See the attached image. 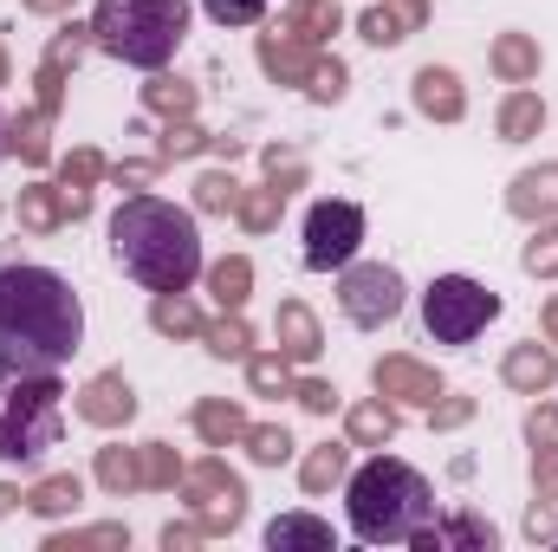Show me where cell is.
Returning a JSON list of instances; mask_svg holds the SVG:
<instances>
[{
    "instance_id": "cell-44",
    "label": "cell",
    "mask_w": 558,
    "mask_h": 552,
    "mask_svg": "<svg viewBox=\"0 0 558 552\" xmlns=\"http://www.w3.org/2000/svg\"><path fill=\"white\" fill-rule=\"evenodd\" d=\"M98 176H105V156H98V149H72V156L59 163V182H65V189H78V195H92V182H98Z\"/></svg>"
},
{
    "instance_id": "cell-46",
    "label": "cell",
    "mask_w": 558,
    "mask_h": 552,
    "mask_svg": "<svg viewBox=\"0 0 558 552\" xmlns=\"http://www.w3.org/2000/svg\"><path fill=\"white\" fill-rule=\"evenodd\" d=\"M33 105H39L46 118H59V105H65V72L46 65V59H39V72H33Z\"/></svg>"
},
{
    "instance_id": "cell-32",
    "label": "cell",
    "mask_w": 558,
    "mask_h": 552,
    "mask_svg": "<svg viewBox=\"0 0 558 552\" xmlns=\"http://www.w3.org/2000/svg\"><path fill=\"white\" fill-rule=\"evenodd\" d=\"M143 105H149V111H162V118H195V105H202V92H195L189 79H169V72H149V85H143Z\"/></svg>"
},
{
    "instance_id": "cell-33",
    "label": "cell",
    "mask_w": 558,
    "mask_h": 552,
    "mask_svg": "<svg viewBox=\"0 0 558 552\" xmlns=\"http://www.w3.org/2000/svg\"><path fill=\"white\" fill-rule=\"evenodd\" d=\"M286 26L305 39V46H325L338 26H344V13H338V0H292V13H286Z\"/></svg>"
},
{
    "instance_id": "cell-36",
    "label": "cell",
    "mask_w": 558,
    "mask_h": 552,
    "mask_svg": "<svg viewBox=\"0 0 558 552\" xmlns=\"http://www.w3.org/2000/svg\"><path fill=\"white\" fill-rule=\"evenodd\" d=\"M241 448H247L260 468H279V461H292V435H286V422H247Z\"/></svg>"
},
{
    "instance_id": "cell-5",
    "label": "cell",
    "mask_w": 558,
    "mask_h": 552,
    "mask_svg": "<svg viewBox=\"0 0 558 552\" xmlns=\"http://www.w3.org/2000/svg\"><path fill=\"white\" fill-rule=\"evenodd\" d=\"M59 422H65V384L59 371H33L7 391L0 404V461L7 468H33L46 448H59Z\"/></svg>"
},
{
    "instance_id": "cell-10",
    "label": "cell",
    "mask_w": 558,
    "mask_h": 552,
    "mask_svg": "<svg viewBox=\"0 0 558 552\" xmlns=\"http://www.w3.org/2000/svg\"><path fill=\"white\" fill-rule=\"evenodd\" d=\"M371 384H377V397L410 404V410H428V404L441 397V377H435L428 364H416V358H403V351L377 358V364H371Z\"/></svg>"
},
{
    "instance_id": "cell-7",
    "label": "cell",
    "mask_w": 558,
    "mask_h": 552,
    "mask_svg": "<svg viewBox=\"0 0 558 552\" xmlns=\"http://www.w3.org/2000/svg\"><path fill=\"white\" fill-rule=\"evenodd\" d=\"M182 501H189V520L208 540H221V533H234L247 520V481L221 455H202L195 468H182Z\"/></svg>"
},
{
    "instance_id": "cell-41",
    "label": "cell",
    "mask_w": 558,
    "mask_h": 552,
    "mask_svg": "<svg viewBox=\"0 0 558 552\" xmlns=\"http://www.w3.org/2000/svg\"><path fill=\"white\" fill-rule=\"evenodd\" d=\"M520 267H526L533 279H558V221H539V228H533V241H526Z\"/></svg>"
},
{
    "instance_id": "cell-37",
    "label": "cell",
    "mask_w": 558,
    "mask_h": 552,
    "mask_svg": "<svg viewBox=\"0 0 558 552\" xmlns=\"http://www.w3.org/2000/svg\"><path fill=\"white\" fill-rule=\"evenodd\" d=\"M208 143H215V137H208L195 118H169V124H162V137H156V156H162V163H182V156H202Z\"/></svg>"
},
{
    "instance_id": "cell-55",
    "label": "cell",
    "mask_w": 558,
    "mask_h": 552,
    "mask_svg": "<svg viewBox=\"0 0 558 552\" xmlns=\"http://www.w3.org/2000/svg\"><path fill=\"white\" fill-rule=\"evenodd\" d=\"M13 507H26V494H20V488H7V481H0V520H7V514H13Z\"/></svg>"
},
{
    "instance_id": "cell-58",
    "label": "cell",
    "mask_w": 558,
    "mask_h": 552,
    "mask_svg": "<svg viewBox=\"0 0 558 552\" xmlns=\"http://www.w3.org/2000/svg\"><path fill=\"white\" fill-rule=\"evenodd\" d=\"M7 79H13V65H7V46H0V85H7Z\"/></svg>"
},
{
    "instance_id": "cell-22",
    "label": "cell",
    "mask_w": 558,
    "mask_h": 552,
    "mask_svg": "<svg viewBox=\"0 0 558 552\" xmlns=\"http://www.w3.org/2000/svg\"><path fill=\"white\" fill-rule=\"evenodd\" d=\"M344 475H351V442H318L305 461H299V488L318 501V494H331V488H344Z\"/></svg>"
},
{
    "instance_id": "cell-48",
    "label": "cell",
    "mask_w": 558,
    "mask_h": 552,
    "mask_svg": "<svg viewBox=\"0 0 558 552\" xmlns=\"http://www.w3.org/2000/svg\"><path fill=\"white\" fill-rule=\"evenodd\" d=\"M292 397H299V410H312V416L338 410V391H331L325 377H299V384H292Z\"/></svg>"
},
{
    "instance_id": "cell-27",
    "label": "cell",
    "mask_w": 558,
    "mask_h": 552,
    "mask_svg": "<svg viewBox=\"0 0 558 552\" xmlns=\"http://www.w3.org/2000/svg\"><path fill=\"white\" fill-rule=\"evenodd\" d=\"M52 124H59V118H46L39 105H33V111H20V118H7V149H13L20 163H33V169H39V163L52 156Z\"/></svg>"
},
{
    "instance_id": "cell-12",
    "label": "cell",
    "mask_w": 558,
    "mask_h": 552,
    "mask_svg": "<svg viewBox=\"0 0 558 552\" xmlns=\"http://www.w3.org/2000/svg\"><path fill=\"white\" fill-rule=\"evenodd\" d=\"M410 98H416L422 118H435V124H461L468 118V92H461V79L448 65H422L410 79Z\"/></svg>"
},
{
    "instance_id": "cell-49",
    "label": "cell",
    "mask_w": 558,
    "mask_h": 552,
    "mask_svg": "<svg viewBox=\"0 0 558 552\" xmlns=\"http://www.w3.org/2000/svg\"><path fill=\"white\" fill-rule=\"evenodd\" d=\"M468 416H474V397H448V391H441V397L428 404V422H435V429H461Z\"/></svg>"
},
{
    "instance_id": "cell-8",
    "label": "cell",
    "mask_w": 558,
    "mask_h": 552,
    "mask_svg": "<svg viewBox=\"0 0 558 552\" xmlns=\"http://www.w3.org/2000/svg\"><path fill=\"white\" fill-rule=\"evenodd\" d=\"M403 299H410V286H403L397 267H384V261H351V267H338V305H344V319L364 325V332L403 319Z\"/></svg>"
},
{
    "instance_id": "cell-57",
    "label": "cell",
    "mask_w": 558,
    "mask_h": 552,
    "mask_svg": "<svg viewBox=\"0 0 558 552\" xmlns=\"http://www.w3.org/2000/svg\"><path fill=\"white\" fill-rule=\"evenodd\" d=\"M26 13H72V0H26Z\"/></svg>"
},
{
    "instance_id": "cell-13",
    "label": "cell",
    "mask_w": 558,
    "mask_h": 552,
    "mask_svg": "<svg viewBox=\"0 0 558 552\" xmlns=\"http://www.w3.org/2000/svg\"><path fill=\"white\" fill-rule=\"evenodd\" d=\"M312 59H318V46H305L292 26L260 33V72H267L274 85H305V79H312Z\"/></svg>"
},
{
    "instance_id": "cell-31",
    "label": "cell",
    "mask_w": 558,
    "mask_h": 552,
    "mask_svg": "<svg viewBox=\"0 0 558 552\" xmlns=\"http://www.w3.org/2000/svg\"><path fill=\"white\" fill-rule=\"evenodd\" d=\"M208 292H215V305H221V312H241V305H247V292H254V261H247V254L215 261V267H208Z\"/></svg>"
},
{
    "instance_id": "cell-34",
    "label": "cell",
    "mask_w": 558,
    "mask_h": 552,
    "mask_svg": "<svg viewBox=\"0 0 558 552\" xmlns=\"http://www.w3.org/2000/svg\"><path fill=\"white\" fill-rule=\"evenodd\" d=\"M234 215H241L247 235H274L279 215H286V189H274V182H267V189H241V208H234Z\"/></svg>"
},
{
    "instance_id": "cell-53",
    "label": "cell",
    "mask_w": 558,
    "mask_h": 552,
    "mask_svg": "<svg viewBox=\"0 0 558 552\" xmlns=\"http://www.w3.org/2000/svg\"><path fill=\"white\" fill-rule=\"evenodd\" d=\"M195 540H208V533H202V527H195V520H182V527H175V520H169V527H162V547H169V552L195 547Z\"/></svg>"
},
{
    "instance_id": "cell-45",
    "label": "cell",
    "mask_w": 558,
    "mask_h": 552,
    "mask_svg": "<svg viewBox=\"0 0 558 552\" xmlns=\"http://www.w3.org/2000/svg\"><path fill=\"white\" fill-rule=\"evenodd\" d=\"M202 13H208L215 26H260L267 0H202Z\"/></svg>"
},
{
    "instance_id": "cell-26",
    "label": "cell",
    "mask_w": 558,
    "mask_h": 552,
    "mask_svg": "<svg viewBox=\"0 0 558 552\" xmlns=\"http://www.w3.org/2000/svg\"><path fill=\"white\" fill-rule=\"evenodd\" d=\"M195 435H202L208 448H234V442L247 435V410L228 404V397H202V404H195Z\"/></svg>"
},
{
    "instance_id": "cell-42",
    "label": "cell",
    "mask_w": 558,
    "mask_h": 552,
    "mask_svg": "<svg viewBox=\"0 0 558 552\" xmlns=\"http://www.w3.org/2000/svg\"><path fill=\"white\" fill-rule=\"evenodd\" d=\"M143 488H182V455L169 442H143Z\"/></svg>"
},
{
    "instance_id": "cell-2",
    "label": "cell",
    "mask_w": 558,
    "mask_h": 552,
    "mask_svg": "<svg viewBox=\"0 0 558 552\" xmlns=\"http://www.w3.org/2000/svg\"><path fill=\"white\" fill-rule=\"evenodd\" d=\"M111 254L149 292H189L202 274V228L162 195H131L111 215Z\"/></svg>"
},
{
    "instance_id": "cell-59",
    "label": "cell",
    "mask_w": 558,
    "mask_h": 552,
    "mask_svg": "<svg viewBox=\"0 0 558 552\" xmlns=\"http://www.w3.org/2000/svg\"><path fill=\"white\" fill-rule=\"evenodd\" d=\"M0 156H7V118H0Z\"/></svg>"
},
{
    "instance_id": "cell-14",
    "label": "cell",
    "mask_w": 558,
    "mask_h": 552,
    "mask_svg": "<svg viewBox=\"0 0 558 552\" xmlns=\"http://www.w3.org/2000/svg\"><path fill=\"white\" fill-rule=\"evenodd\" d=\"M500 377H507V391H520V397H546V391L558 384V358H553V345H539V338L513 345V351L500 358Z\"/></svg>"
},
{
    "instance_id": "cell-19",
    "label": "cell",
    "mask_w": 558,
    "mask_h": 552,
    "mask_svg": "<svg viewBox=\"0 0 558 552\" xmlns=\"http://www.w3.org/2000/svg\"><path fill=\"white\" fill-rule=\"evenodd\" d=\"M494 131H500V143H533L546 131V98L526 92V85H513L500 98V111H494Z\"/></svg>"
},
{
    "instance_id": "cell-43",
    "label": "cell",
    "mask_w": 558,
    "mask_h": 552,
    "mask_svg": "<svg viewBox=\"0 0 558 552\" xmlns=\"http://www.w3.org/2000/svg\"><path fill=\"white\" fill-rule=\"evenodd\" d=\"M85 46H92V26H78V20H65V26L52 33V46H46V65H59V72H72V65L85 59Z\"/></svg>"
},
{
    "instance_id": "cell-17",
    "label": "cell",
    "mask_w": 558,
    "mask_h": 552,
    "mask_svg": "<svg viewBox=\"0 0 558 552\" xmlns=\"http://www.w3.org/2000/svg\"><path fill=\"white\" fill-rule=\"evenodd\" d=\"M422 20H428V0H377V7H364L357 33L371 46H403L410 33H422Z\"/></svg>"
},
{
    "instance_id": "cell-35",
    "label": "cell",
    "mask_w": 558,
    "mask_h": 552,
    "mask_svg": "<svg viewBox=\"0 0 558 552\" xmlns=\"http://www.w3.org/2000/svg\"><path fill=\"white\" fill-rule=\"evenodd\" d=\"M292 384H299V377H292V364H286L279 351H254V358H247V391H254V397H292Z\"/></svg>"
},
{
    "instance_id": "cell-40",
    "label": "cell",
    "mask_w": 558,
    "mask_h": 552,
    "mask_svg": "<svg viewBox=\"0 0 558 552\" xmlns=\"http://www.w3.org/2000/svg\"><path fill=\"white\" fill-rule=\"evenodd\" d=\"M344 85H351V72H344V59H312V79H305V98L312 105H338L344 98Z\"/></svg>"
},
{
    "instance_id": "cell-39",
    "label": "cell",
    "mask_w": 558,
    "mask_h": 552,
    "mask_svg": "<svg viewBox=\"0 0 558 552\" xmlns=\"http://www.w3.org/2000/svg\"><path fill=\"white\" fill-rule=\"evenodd\" d=\"M98 547H131V527H78V533H52L46 552H98Z\"/></svg>"
},
{
    "instance_id": "cell-24",
    "label": "cell",
    "mask_w": 558,
    "mask_h": 552,
    "mask_svg": "<svg viewBox=\"0 0 558 552\" xmlns=\"http://www.w3.org/2000/svg\"><path fill=\"white\" fill-rule=\"evenodd\" d=\"M92 481L105 488V494H137L143 488V448H124V442H111V448H98V461H92Z\"/></svg>"
},
{
    "instance_id": "cell-3",
    "label": "cell",
    "mask_w": 558,
    "mask_h": 552,
    "mask_svg": "<svg viewBox=\"0 0 558 552\" xmlns=\"http://www.w3.org/2000/svg\"><path fill=\"white\" fill-rule=\"evenodd\" d=\"M344 514L364 547H410L435 520V488L397 455H371L357 475H344Z\"/></svg>"
},
{
    "instance_id": "cell-9",
    "label": "cell",
    "mask_w": 558,
    "mask_h": 552,
    "mask_svg": "<svg viewBox=\"0 0 558 552\" xmlns=\"http://www.w3.org/2000/svg\"><path fill=\"white\" fill-rule=\"evenodd\" d=\"M357 248H364V208L357 202H312L305 208V267L312 274H338V267H351L357 261Z\"/></svg>"
},
{
    "instance_id": "cell-21",
    "label": "cell",
    "mask_w": 558,
    "mask_h": 552,
    "mask_svg": "<svg viewBox=\"0 0 558 552\" xmlns=\"http://www.w3.org/2000/svg\"><path fill=\"white\" fill-rule=\"evenodd\" d=\"M85 507V481L65 468V475H39L33 488H26V514H39V520H65V514H78Z\"/></svg>"
},
{
    "instance_id": "cell-30",
    "label": "cell",
    "mask_w": 558,
    "mask_h": 552,
    "mask_svg": "<svg viewBox=\"0 0 558 552\" xmlns=\"http://www.w3.org/2000/svg\"><path fill=\"white\" fill-rule=\"evenodd\" d=\"M202 345H208L221 364H247V358H254V325H247L241 312H221V319L202 325Z\"/></svg>"
},
{
    "instance_id": "cell-51",
    "label": "cell",
    "mask_w": 558,
    "mask_h": 552,
    "mask_svg": "<svg viewBox=\"0 0 558 552\" xmlns=\"http://www.w3.org/2000/svg\"><path fill=\"white\" fill-rule=\"evenodd\" d=\"M526 442H533V448H558V410L553 404H533V416H526Z\"/></svg>"
},
{
    "instance_id": "cell-16",
    "label": "cell",
    "mask_w": 558,
    "mask_h": 552,
    "mask_svg": "<svg viewBox=\"0 0 558 552\" xmlns=\"http://www.w3.org/2000/svg\"><path fill=\"white\" fill-rule=\"evenodd\" d=\"M274 338H279V358H286V364H312V358L325 351V332H318V319H312L305 299H286L274 312Z\"/></svg>"
},
{
    "instance_id": "cell-18",
    "label": "cell",
    "mask_w": 558,
    "mask_h": 552,
    "mask_svg": "<svg viewBox=\"0 0 558 552\" xmlns=\"http://www.w3.org/2000/svg\"><path fill=\"white\" fill-rule=\"evenodd\" d=\"M494 540H500V533H494V527H487L481 514H468V507H461V514H448V520H428V527H422L410 547H416V552H448V547L494 552Z\"/></svg>"
},
{
    "instance_id": "cell-25",
    "label": "cell",
    "mask_w": 558,
    "mask_h": 552,
    "mask_svg": "<svg viewBox=\"0 0 558 552\" xmlns=\"http://www.w3.org/2000/svg\"><path fill=\"white\" fill-rule=\"evenodd\" d=\"M267 547L274 552H331V527L318 520V514H279L274 527H267Z\"/></svg>"
},
{
    "instance_id": "cell-54",
    "label": "cell",
    "mask_w": 558,
    "mask_h": 552,
    "mask_svg": "<svg viewBox=\"0 0 558 552\" xmlns=\"http://www.w3.org/2000/svg\"><path fill=\"white\" fill-rule=\"evenodd\" d=\"M526 533H533V540H558V520H553V501H546V507H533V514H526Z\"/></svg>"
},
{
    "instance_id": "cell-23",
    "label": "cell",
    "mask_w": 558,
    "mask_h": 552,
    "mask_svg": "<svg viewBox=\"0 0 558 552\" xmlns=\"http://www.w3.org/2000/svg\"><path fill=\"white\" fill-rule=\"evenodd\" d=\"M72 221V208H65V189L59 182H33V189H20V228H33V235H59Z\"/></svg>"
},
{
    "instance_id": "cell-6",
    "label": "cell",
    "mask_w": 558,
    "mask_h": 552,
    "mask_svg": "<svg viewBox=\"0 0 558 552\" xmlns=\"http://www.w3.org/2000/svg\"><path fill=\"white\" fill-rule=\"evenodd\" d=\"M494 319H500V292L468 274H441L422 292V325L435 345H474Z\"/></svg>"
},
{
    "instance_id": "cell-47",
    "label": "cell",
    "mask_w": 558,
    "mask_h": 552,
    "mask_svg": "<svg viewBox=\"0 0 558 552\" xmlns=\"http://www.w3.org/2000/svg\"><path fill=\"white\" fill-rule=\"evenodd\" d=\"M260 163H267V182H274V189H299V182H305V156H299V149H267Z\"/></svg>"
},
{
    "instance_id": "cell-29",
    "label": "cell",
    "mask_w": 558,
    "mask_h": 552,
    "mask_svg": "<svg viewBox=\"0 0 558 552\" xmlns=\"http://www.w3.org/2000/svg\"><path fill=\"white\" fill-rule=\"evenodd\" d=\"M149 325H156L162 338H202L208 319H202V305H195L189 292H156V299H149Z\"/></svg>"
},
{
    "instance_id": "cell-15",
    "label": "cell",
    "mask_w": 558,
    "mask_h": 552,
    "mask_svg": "<svg viewBox=\"0 0 558 552\" xmlns=\"http://www.w3.org/2000/svg\"><path fill=\"white\" fill-rule=\"evenodd\" d=\"M507 208L520 221H558V163H539V169H520L507 182Z\"/></svg>"
},
{
    "instance_id": "cell-52",
    "label": "cell",
    "mask_w": 558,
    "mask_h": 552,
    "mask_svg": "<svg viewBox=\"0 0 558 552\" xmlns=\"http://www.w3.org/2000/svg\"><path fill=\"white\" fill-rule=\"evenodd\" d=\"M156 169H162V156H149V163H105V176H111L118 189H143V182H156Z\"/></svg>"
},
{
    "instance_id": "cell-56",
    "label": "cell",
    "mask_w": 558,
    "mask_h": 552,
    "mask_svg": "<svg viewBox=\"0 0 558 552\" xmlns=\"http://www.w3.org/2000/svg\"><path fill=\"white\" fill-rule=\"evenodd\" d=\"M539 319H546V345H558V292L546 299V312H539Z\"/></svg>"
},
{
    "instance_id": "cell-4",
    "label": "cell",
    "mask_w": 558,
    "mask_h": 552,
    "mask_svg": "<svg viewBox=\"0 0 558 552\" xmlns=\"http://www.w3.org/2000/svg\"><path fill=\"white\" fill-rule=\"evenodd\" d=\"M189 39V0H98L92 13V46L137 65L162 72Z\"/></svg>"
},
{
    "instance_id": "cell-20",
    "label": "cell",
    "mask_w": 558,
    "mask_h": 552,
    "mask_svg": "<svg viewBox=\"0 0 558 552\" xmlns=\"http://www.w3.org/2000/svg\"><path fill=\"white\" fill-rule=\"evenodd\" d=\"M487 65H494L500 85H533L539 79V39L533 33H500L487 46Z\"/></svg>"
},
{
    "instance_id": "cell-28",
    "label": "cell",
    "mask_w": 558,
    "mask_h": 552,
    "mask_svg": "<svg viewBox=\"0 0 558 552\" xmlns=\"http://www.w3.org/2000/svg\"><path fill=\"white\" fill-rule=\"evenodd\" d=\"M397 435V404H384V397H364L357 410L344 416V442L351 448H384Z\"/></svg>"
},
{
    "instance_id": "cell-38",
    "label": "cell",
    "mask_w": 558,
    "mask_h": 552,
    "mask_svg": "<svg viewBox=\"0 0 558 552\" xmlns=\"http://www.w3.org/2000/svg\"><path fill=\"white\" fill-rule=\"evenodd\" d=\"M195 208H202V215H234V208H241V182H234L228 169L195 176Z\"/></svg>"
},
{
    "instance_id": "cell-11",
    "label": "cell",
    "mask_w": 558,
    "mask_h": 552,
    "mask_svg": "<svg viewBox=\"0 0 558 552\" xmlns=\"http://www.w3.org/2000/svg\"><path fill=\"white\" fill-rule=\"evenodd\" d=\"M72 410L85 416L92 429H124L131 416H137V391H131V377L124 371H98L85 391H78V404Z\"/></svg>"
},
{
    "instance_id": "cell-1",
    "label": "cell",
    "mask_w": 558,
    "mask_h": 552,
    "mask_svg": "<svg viewBox=\"0 0 558 552\" xmlns=\"http://www.w3.org/2000/svg\"><path fill=\"white\" fill-rule=\"evenodd\" d=\"M85 345V305L52 267H0V364L13 377L65 371Z\"/></svg>"
},
{
    "instance_id": "cell-50",
    "label": "cell",
    "mask_w": 558,
    "mask_h": 552,
    "mask_svg": "<svg viewBox=\"0 0 558 552\" xmlns=\"http://www.w3.org/2000/svg\"><path fill=\"white\" fill-rule=\"evenodd\" d=\"M533 488H539V501L558 507V448H533Z\"/></svg>"
}]
</instances>
